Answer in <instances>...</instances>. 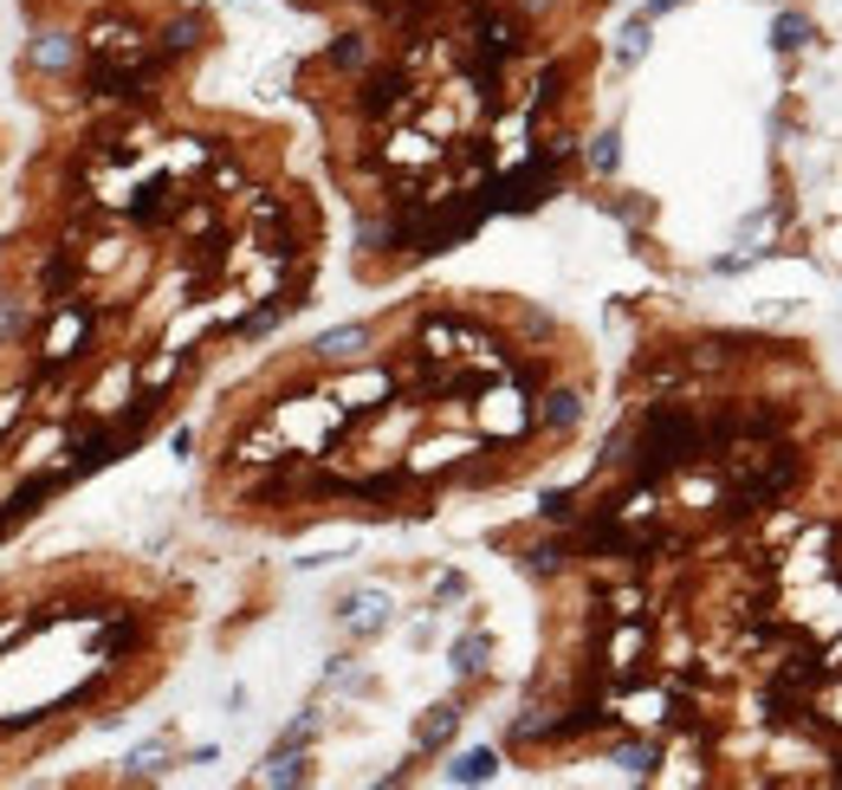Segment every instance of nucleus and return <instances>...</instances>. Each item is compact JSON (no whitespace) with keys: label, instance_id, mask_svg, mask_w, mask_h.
I'll return each mask as SVG.
<instances>
[{"label":"nucleus","instance_id":"f257e3e1","mask_svg":"<svg viewBox=\"0 0 842 790\" xmlns=\"http://www.w3.org/2000/svg\"><path fill=\"white\" fill-rule=\"evenodd\" d=\"M474 422H480V434H492V440H519V434H532V382H525L519 369L480 382V396H474Z\"/></svg>","mask_w":842,"mask_h":790},{"label":"nucleus","instance_id":"f03ea898","mask_svg":"<svg viewBox=\"0 0 842 790\" xmlns=\"http://www.w3.org/2000/svg\"><path fill=\"white\" fill-rule=\"evenodd\" d=\"M156 53V33L143 26L137 13H98L91 26H84V59H149Z\"/></svg>","mask_w":842,"mask_h":790},{"label":"nucleus","instance_id":"7ed1b4c3","mask_svg":"<svg viewBox=\"0 0 842 790\" xmlns=\"http://www.w3.org/2000/svg\"><path fill=\"white\" fill-rule=\"evenodd\" d=\"M344 415H376L383 402H396V369H376V363H351L338 369V382L325 389Z\"/></svg>","mask_w":842,"mask_h":790},{"label":"nucleus","instance_id":"20e7f679","mask_svg":"<svg viewBox=\"0 0 842 790\" xmlns=\"http://www.w3.org/2000/svg\"><path fill=\"white\" fill-rule=\"evenodd\" d=\"M376 162H383V169H409V175H434V169L447 162V144H441L434 130H421V124H396V130H383Z\"/></svg>","mask_w":842,"mask_h":790},{"label":"nucleus","instance_id":"39448f33","mask_svg":"<svg viewBox=\"0 0 842 790\" xmlns=\"http://www.w3.org/2000/svg\"><path fill=\"white\" fill-rule=\"evenodd\" d=\"M474 454H480V434H428V440H409L402 467L409 480H441V473H460Z\"/></svg>","mask_w":842,"mask_h":790},{"label":"nucleus","instance_id":"423d86ee","mask_svg":"<svg viewBox=\"0 0 842 790\" xmlns=\"http://www.w3.org/2000/svg\"><path fill=\"white\" fill-rule=\"evenodd\" d=\"M78 66H84V33H71V26H39V33L26 39V72L71 78Z\"/></svg>","mask_w":842,"mask_h":790},{"label":"nucleus","instance_id":"0eeeda50","mask_svg":"<svg viewBox=\"0 0 842 790\" xmlns=\"http://www.w3.org/2000/svg\"><path fill=\"white\" fill-rule=\"evenodd\" d=\"M655 654V636H648V616L641 622H610V642H603V667H610V680L616 687H629L635 674H641V661Z\"/></svg>","mask_w":842,"mask_h":790},{"label":"nucleus","instance_id":"6e6552de","mask_svg":"<svg viewBox=\"0 0 842 790\" xmlns=\"http://www.w3.org/2000/svg\"><path fill=\"white\" fill-rule=\"evenodd\" d=\"M338 622H344L351 642H369V636H383V629L396 622V603H389L383 589H344V596H338Z\"/></svg>","mask_w":842,"mask_h":790},{"label":"nucleus","instance_id":"1a4fd4ad","mask_svg":"<svg viewBox=\"0 0 842 790\" xmlns=\"http://www.w3.org/2000/svg\"><path fill=\"white\" fill-rule=\"evenodd\" d=\"M369 351H376V324H331V331H318V337H311V357L325 363V369L369 363Z\"/></svg>","mask_w":842,"mask_h":790},{"label":"nucleus","instance_id":"9d476101","mask_svg":"<svg viewBox=\"0 0 842 790\" xmlns=\"http://www.w3.org/2000/svg\"><path fill=\"white\" fill-rule=\"evenodd\" d=\"M583 409H590V396H583L577 382H558V389L532 396V428H538V434H577Z\"/></svg>","mask_w":842,"mask_h":790},{"label":"nucleus","instance_id":"9b49d317","mask_svg":"<svg viewBox=\"0 0 842 790\" xmlns=\"http://www.w3.org/2000/svg\"><path fill=\"white\" fill-rule=\"evenodd\" d=\"M240 215H247V233L253 240H273L292 227V195L285 188H266V182H253L247 195H240Z\"/></svg>","mask_w":842,"mask_h":790},{"label":"nucleus","instance_id":"f8f14e48","mask_svg":"<svg viewBox=\"0 0 842 790\" xmlns=\"http://www.w3.org/2000/svg\"><path fill=\"white\" fill-rule=\"evenodd\" d=\"M202 39H208V20H202L195 7H175V13H169V20L156 26V53H162L169 66H175V59H189V53H195Z\"/></svg>","mask_w":842,"mask_h":790},{"label":"nucleus","instance_id":"ddd939ff","mask_svg":"<svg viewBox=\"0 0 842 790\" xmlns=\"http://www.w3.org/2000/svg\"><path fill=\"white\" fill-rule=\"evenodd\" d=\"M214 156H220V144H208V137H175V144H162V175H169V182L208 175Z\"/></svg>","mask_w":842,"mask_h":790},{"label":"nucleus","instance_id":"4468645a","mask_svg":"<svg viewBox=\"0 0 842 790\" xmlns=\"http://www.w3.org/2000/svg\"><path fill=\"white\" fill-rule=\"evenodd\" d=\"M369 66H376V39H369V33H338V39L325 46V72L363 78Z\"/></svg>","mask_w":842,"mask_h":790},{"label":"nucleus","instance_id":"2eb2a0df","mask_svg":"<svg viewBox=\"0 0 842 790\" xmlns=\"http://www.w3.org/2000/svg\"><path fill=\"white\" fill-rule=\"evenodd\" d=\"M247 188H253V175H247V162L220 149V156H214V162H208V175H202V195H214V202H240Z\"/></svg>","mask_w":842,"mask_h":790},{"label":"nucleus","instance_id":"dca6fc26","mask_svg":"<svg viewBox=\"0 0 842 790\" xmlns=\"http://www.w3.org/2000/svg\"><path fill=\"white\" fill-rule=\"evenodd\" d=\"M454 732H460V707H454V700L428 707V713L416 719V752H447V745H454Z\"/></svg>","mask_w":842,"mask_h":790},{"label":"nucleus","instance_id":"f3484780","mask_svg":"<svg viewBox=\"0 0 842 790\" xmlns=\"http://www.w3.org/2000/svg\"><path fill=\"white\" fill-rule=\"evenodd\" d=\"M603 758H610V765H623L629 778H655V765H661V758H655V732H635V739H610V745H603Z\"/></svg>","mask_w":842,"mask_h":790},{"label":"nucleus","instance_id":"a211bd4d","mask_svg":"<svg viewBox=\"0 0 842 790\" xmlns=\"http://www.w3.org/2000/svg\"><path fill=\"white\" fill-rule=\"evenodd\" d=\"M182 369H189V351H175V344H156V351H149V357L137 363L143 396H162V389H169V382H175Z\"/></svg>","mask_w":842,"mask_h":790},{"label":"nucleus","instance_id":"6ab92c4d","mask_svg":"<svg viewBox=\"0 0 842 790\" xmlns=\"http://www.w3.org/2000/svg\"><path fill=\"white\" fill-rule=\"evenodd\" d=\"M487 667H492V636L487 629H467V636L454 642V674H460V680H480Z\"/></svg>","mask_w":842,"mask_h":790},{"label":"nucleus","instance_id":"aec40b11","mask_svg":"<svg viewBox=\"0 0 842 790\" xmlns=\"http://www.w3.org/2000/svg\"><path fill=\"white\" fill-rule=\"evenodd\" d=\"M603 609H610L603 622H641L655 603H648V589H641V583H616V589L603 596Z\"/></svg>","mask_w":842,"mask_h":790},{"label":"nucleus","instance_id":"412c9836","mask_svg":"<svg viewBox=\"0 0 842 790\" xmlns=\"http://www.w3.org/2000/svg\"><path fill=\"white\" fill-rule=\"evenodd\" d=\"M169 758H175V745H169V739H149V745H137V752L124 758V778H162Z\"/></svg>","mask_w":842,"mask_h":790},{"label":"nucleus","instance_id":"4be33fe9","mask_svg":"<svg viewBox=\"0 0 842 790\" xmlns=\"http://www.w3.org/2000/svg\"><path fill=\"white\" fill-rule=\"evenodd\" d=\"M305 778H311V758H305V752H280V745H273V758H266V771H260L253 785H305Z\"/></svg>","mask_w":842,"mask_h":790},{"label":"nucleus","instance_id":"5701e85b","mask_svg":"<svg viewBox=\"0 0 842 790\" xmlns=\"http://www.w3.org/2000/svg\"><path fill=\"white\" fill-rule=\"evenodd\" d=\"M492 771H499V752H487V745H480V752H460V758L447 765L454 785H487Z\"/></svg>","mask_w":842,"mask_h":790},{"label":"nucleus","instance_id":"b1692460","mask_svg":"<svg viewBox=\"0 0 842 790\" xmlns=\"http://www.w3.org/2000/svg\"><path fill=\"white\" fill-rule=\"evenodd\" d=\"M583 162H590L596 175H616V162H623V137H616V130L590 137V149H583Z\"/></svg>","mask_w":842,"mask_h":790},{"label":"nucleus","instance_id":"393cba45","mask_svg":"<svg viewBox=\"0 0 842 790\" xmlns=\"http://www.w3.org/2000/svg\"><path fill=\"white\" fill-rule=\"evenodd\" d=\"M26 324H33L26 298H0V344H20V337H26Z\"/></svg>","mask_w":842,"mask_h":790},{"label":"nucleus","instance_id":"a878e982","mask_svg":"<svg viewBox=\"0 0 842 790\" xmlns=\"http://www.w3.org/2000/svg\"><path fill=\"white\" fill-rule=\"evenodd\" d=\"M26 409H33V389H26V382L0 396V440H7V434H13L20 422H26Z\"/></svg>","mask_w":842,"mask_h":790},{"label":"nucleus","instance_id":"bb28decb","mask_svg":"<svg viewBox=\"0 0 842 790\" xmlns=\"http://www.w3.org/2000/svg\"><path fill=\"white\" fill-rule=\"evenodd\" d=\"M318 725H325L318 713H298V719H292V725L280 732V752H305V745L318 739Z\"/></svg>","mask_w":842,"mask_h":790},{"label":"nucleus","instance_id":"cd10ccee","mask_svg":"<svg viewBox=\"0 0 842 790\" xmlns=\"http://www.w3.org/2000/svg\"><path fill=\"white\" fill-rule=\"evenodd\" d=\"M538 518H545V525H570V518H577V493H545V500H538Z\"/></svg>","mask_w":842,"mask_h":790},{"label":"nucleus","instance_id":"c85d7f7f","mask_svg":"<svg viewBox=\"0 0 842 790\" xmlns=\"http://www.w3.org/2000/svg\"><path fill=\"white\" fill-rule=\"evenodd\" d=\"M804 39H810V26H804V13H784V20H777V46L790 53V46H804Z\"/></svg>","mask_w":842,"mask_h":790},{"label":"nucleus","instance_id":"c756f323","mask_svg":"<svg viewBox=\"0 0 842 790\" xmlns=\"http://www.w3.org/2000/svg\"><path fill=\"white\" fill-rule=\"evenodd\" d=\"M434 596H441V603H460V596H467V576H460V571L434 576Z\"/></svg>","mask_w":842,"mask_h":790},{"label":"nucleus","instance_id":"7c9ffc66","mask_svg":"<svg viewBox=\"0 0 842 790\" xmlns=\"http://www.w3.org/2000/svg\"><path fill=\"white\" fill-rule=\"evenodd\" d=\"M674 7H687V0H648L641 13H648V20H661V13H674Z\"/></svg>","mask_w":842,"mask_h":790},{"label":"nucleus","instance_id":"2f4dec72","mask_svg":"<svg viewBox=\"0 0 842 790\" xmlns=\"http://www.w3.org/2000/svg\"><path fill=\"white\" fill-rule=\"evenodd\" d=\"M823 667H830V674H842V642L830 648V661H823Z\"/></svg>","mask_w":842,"mask_h":790}]
</instances>
